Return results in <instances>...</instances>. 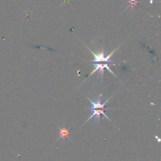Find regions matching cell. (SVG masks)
Listing matches in <instances>:
<instances>
[{"label":"cell","mask_w":161,"mask_h":161,"mask_svg":"<svg viewBox=\"0 0 161 161\" xmlns=\"http://www.w3.org/2000/svg\"><path fill=\"white\" fill-rule=\"evenodd\" d=\"M88 49L90 50V52L92 53V54L94 55V59L93 61H91V62L92 63H97V62H107L108 64H113L115 65L116 64H118L117 62H113L109 60L110 57L112 56V55L115 52V51L118 49V48H116V49L113 50V52H111L110 54H109L108 56L105 57L104 56V48H102L101 51L98 53L96 54L94 52H93L89 48H88Z\"/></svg>","instance_id":"6da1fadb"},{"label":"cell","mask_w":161,"mask_h":161,"mask_svg":"<svg viewBox=\"0 0 161 161\" xmlns=\"http://www.w3.org/2000/svg\"><path fill=\"white\" fill-rule=\"evenodd\" d=\"M102 96V94H101L99 95V97L98 98V100L97 102H94L92 100H91L89 98H88V99L89 100L90 103L92 104V107L91 108V109H104V110H109V109H112L111 108H105V105L108 102V101L109 100V99H108L107 101H106L104 103H103V104L101 103V97Z\"/></svg>","instance_id":"7a4b0ae2"},{"label":"cell","mask_w":161,"mask_h":161,"mask_svg":"<svg viewBox=\"0 0 161 161\" xmlns=\"http://www.w3.org/2000/svg\"><path fill=\"white\" fill-rule=\"evenodd\" d=\"M92 64L95 66V69L92 71V72L89 75H92L94 72H95L96 70H99V71L101 72V76L102 77H103V73H104V69H107L112 74H113L114 76H116V75H114V74L113 73V72L109 69V67H108V64H98V63H92Z\"/></svg>","instance_id":"3957f363"},{"label":"cell","mask_w":161,"mask_h":161,"mask_svg":"<svg viewBox=\"0 0 161 161\" xmlns=\"http://www.w3.org/2000/svg\"><path fill=\"white\" fill-rule=\"evenodd\" d=\"M91 111H92V114H91V116H90L89 117V118L87 119V121H89L91 118H92V117H95L96 118V119H97V121H99V118H100V116H101V114H103L104 117H106L109 121H110V120H109V118L106 116V114L104 113V109H91Z\"/></svg>","instance_id":"277c9868"},{"label":"cell","mask_w":161,"mask_h":161,"mask_svg":"<svg viewBox=\"0 0 161 161\" xmlns=\"http://www.w3.org/2000/svg\"><path fill=\"white\" fill-rule=\"evenodd\" d=\"M69 134V130L65 128H63L60 129V138H65V137H68V135Z\"/></svg>","instance_id":"5b68a950"},{"label":"cell","mask_w":161,"mask_h":161,"mask_svg":"<svg viewBox=\"0 0 161 161\" xmlns=\"http://www.w3.org/2000/svg\"><path fill=\"white\" fill-rule=\"evenodd\" d=\"M138 3H140V1H138V0H129V1H128L129 5L127 6L126 8H129V7L131 6V8L132 9H133L134 7H135V6H136V4H137Z\"/></svg>","instance_id":"8992f818"}]
</instances>
